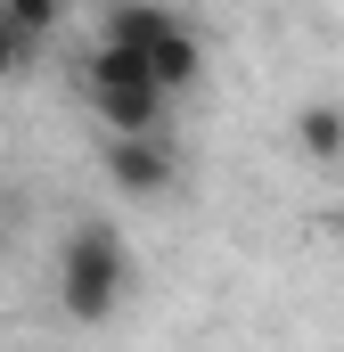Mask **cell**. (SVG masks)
Segmentation results:
<instances>
[{
    "label": "cell",
    "mask_w": 344,
    "mask_h": 352,
    "mask_svg": "<svg viewBox=\"0 0 344 352\" xmlns=\"http://www.w3.org/2000/svg\"><path fill=\"white\" fill-rule=\"evenodd\" d=\"M90 107H98V131H156L164 90L156 82H140V90H90Z\"/></svg>",
    "instance_id": "obj_5"
},
{
    "label": "cell",
    "mask_w": 344,
    "mask_h": 352,
    "mask_svg": "<svg viewBox=\"0 0 344 352\" xmlns=\"http://www.w3.org/2000/svg\"><path fill=\"white\" fill-rule=\"evenodd\" d=\"M148 66H156L164 90H197V82H205V41H197V25H172L164 41L148 50Z\"/></svg>",
    "instance_id": "obj_4"
},
{
    "label": "cell",
    "mask_w": 344,
    "mask_h": 352,
    "mask_svg": "<svg viewBox=\"0 0 344 352\" xmlns=\"http://www.w3.org/2000/svg\"><path fill=\"white\" fill-rule=\"evenodd\" d=\"M25 58H33V33H17V25L0 16V82H17V74H25Z\"/></svg>",
    "instance_id": "obj_8"
},
{
    "label": "cell",
    "mask_w": 344,
    "mask_h": 352,
    "mask_svg": "<svg viewBox=\"0 0 344 352\" xmlns=\"http://www.w3.org/2000/svg\"><path fill=\"white\" fill-rule=\"evenodd\" d=\"M98 8H107V0H98Z\"/></svg>",
    "instance_id": "obj_10"
},
{
    "label": "cell",
    "mask_w": 344,
    "mask_h": 352,
    "mask_svg": "<svg viewBox=\"0 0 344 352\" xmlns=\"http://www.w3.org/2000/svg\"><path fill=\"white\" fill-rule=\"evenodd\" d=\"M336 221H344V213H336Z\"/></svg>",
    "instance_id": "obj_11"
},
{
    "label": "cell",
    "mask_w": 344,
    "mask_h": 352,
    "mask_svg": "<svg viewBox=\"0 0 344 352\" xmlns=\"http://www.w3.org/2000/svg\"><path fill=\"white\" fill-rule=\"evenodd\" d=\"M287 140H295L303 164H344V107L336 98H303L287 115Z\"/></svg>",
    "instance_id": "obj_3"
},
{
    "label": "cell",
    "mask_w": 344,
    "mask_h": 352,
    "mask_svg": "<svg viewBox=\"0 0 344 352\" xmlns=\"http://www.w3.org/2000/svg\"><path fill=\"white\" fill-rule=\"evenodd\" d=\"M0 254H8V221H0Z\"/></svg>",
    "instance_id": "obj_9"
},
{
    "label": "cell",
    "mask_w": 344,
    "mask_h": 352,
    "mask_svg": "<svg viewBox=\"0 0 344 352\" xmlns=\"http://www.w3.org/2000/svg\"><path fill=\"white\" fill-rule=\"evenodd\" d=\"M123 295H131V238L107 213H83L58 238V311L83 328H107L123 311Z\"/></svg>",
    "instance_id": "obj_1"
},
{
    "label": "cell",
    "mask_w": 344,
    "mask_h": 352,
    "mask_svg": "<svg viewBox=\"0 0 344 352\" xmlns=\"http://www.w3.org/2000/svg\"><path fill=\"white\" fill-rule=\"evenodd\" d=\"M66 8H74V0H0V16H8L17 33H33V41H50V33L66 25Z\"/></svg>",
    "instance_id": "obj_7"
},
{
    "label": "cell",
    "mask_w": 344,
    "mask_h": 352,
    "mask_svg": "<svg viewBox=\"0 0 344 352\" xmlns=\"http://www.w3.org/2000/svg\"><path fill=\"white\" fill-rule=\"evenodd\" d=\"M98 164H107V180L123 197H164L172 180H180V164H172V148L156 131H107L98 140Z\"/></svg>",
    "instance_id": "obj_2"
},
{
    "label": "cell",
    "mask_w": 344,
    "mask_h": 352,
    "mask_svg": "<svg viewBox=\"0 0 344 352\" xmlns=\"http://www.w3.org/2000/svg\"><path fill=\"white\" fill-rule=\"evenodd\" d=\"M172 25H180V16H172L164 0H107V41H131V50H156V41H164Z\"/></svg>",
    "instance_id": "obj_6"
}]
</instances>
